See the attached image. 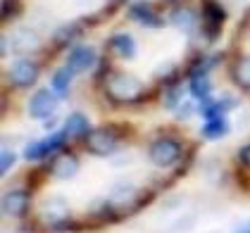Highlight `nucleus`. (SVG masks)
<instances>
[{
    "label": "nucleus",
    "mask_w": 250,
    "mask_h": 233,
    "mask_svg": "<svg viewBox=\"0 0 250 233\" xmlns=\"http://www.w3.org/2000/svg\"><path fill=\"white\" fill-rule=\"evenodd\" d=\"M105 97L115 105H138L148 97V86L131 72H110L105 77Z\"/></svg>",
    "instance_id": "nucleus-1"
},
{
    "label": "nucleus",
    "mask_w": 250,
    "mask_h": 233,
    "mask_svg": "<svg viewBox=\"0 0 250 233\" xmlns=\"http://www.w3.org/2000/svg\"><path fill=\"white\" fill-rule=\"evenodd\" d=\"M148 157H150V162H153L155 167L169 169V167H174V164L181 162V157H184V145H181L179 138H174V136H160L150 143Z\"/></svg>",
    "instance_id": "nucleus-2"
},
{
    "label": "nucleus",
    "mask_w": 250,
    "mask_h": 233,
    "mask_svg": "<svg viewBox=\"0 0 250 233\" xmlns=\"http://www.w3.org/2000/svg\"><path fill=\"white\" fill-rule=\"evenodd\" d=\"M67 140H69V136L64 134V129L53 131V134H48V136L41 138V140H29L26 148H24V153H21V157L26 162H41L45 157H53V155H58L60 150H64Z\"/></svg>",
    "instance_id": "nucleus-3"
},
{
    "label": "nucleus",
    "mask_w": 250,
    "mask_h": 233,
    "mask_svg": "<svg viewBox=\"0 0 250 233\" xmlns=\"http://www.w3.org/2000/svg\"><path fill=\"white\" fill-rule=\"evenodd\" d=\"M119 143H122V134H117L115 126H98V129H91V134L83 138L86 150L96 157L115 155Z\"/></svg>",
    "instance_id": "nucleus-4"
},
{
    "label": "nucleus",
    "mask_w": 250,
    "mask_h": 233,
    "mask_svg": "<svg viewBox=\"0 0 250 233\" xmlns=\"http://www.w3.org/2000/svg\"><path fill=\"white\" fill-rule=\"evenodd\" d=\"M41 224L48 231H67L69 226H74L72 221V210L67 205V200L53 197L41 207Z\"/></svg>",
    "instance_id": "nucleus-5"
},
{
    "label": "nucleus",
    "mask_w": 250,
    "mask_h": 233,
    "mask_svg": "<svg viewBox=\"0 0 250 233\" xmlns=\"http://www.w3.org/2000/svg\"><path fill=\"white\" fill-rule=\"evenodd\" d=\"M200 17H203V36L208 43H214L227 21L224 5L219 0H200Z\"/></svg>",
    "instance_id": "nucleus-6"
},
{
    "label": "nucleus",
    "mask_w": 250,
    "mask_h": 233,
    "mask_svg": "<svg viewBox=\"0 0 250 233\" xmlns=\"http://www.w3.org/2000/svg\"><path fill=\"white\" fill-rule=\"evenodd\" d=\"M60 100L62 97L53 88H39V91H34V96L29 97V102H26V115L31 119H36V121H48L58 112Z\"/></svg>",
    "instance_id": "nucleus-7"
},
{
    "label": "nucleus",
    "mask_w": 250,
    "mask_h": 233,
    "mask_svg": "<svg viewBox=\"0 0 250 233\" xmlns=\"http://www.w3.org/2000/svg\"><path fill=\"white\" fill-rule=\"evenodd\" d=\"M39 77H41V64L29 58L15 59V62L7 67V83H10L12 88H20V91L36 86Z\"/></svg>",
    "instance_id": "nucleus-8"
},
{
    "label": "nucleus",
    "mask_w": 250,
    "mask_h": 233,
    "mask_svg": "<svg viewBox=\"0 0 250 233\" xmlns=\"http://www.w3.org/2000/svg\"><path fill=\"white\" fill-rule=\"evenodd\" d=\"M146 202V197L136 186H117L107 197V205L112 207V212H136L141 205Z\"/></svg>",
    "instance_id": "nucleus-9"
},
{
    "label": "nucleus",
    "mask_w": 250,
    "mask_h": 233,
    "mask_svg": "<svg viewBox=\"0 0 250 233\" xmlns=\"http://www.w3.org/2000/svg\"><path fill=\"white\" fill-rule=\"evenodd\" d=\"M31 210V193L26 188H12L2 195V214L12 216V219H21Z\"/></svg>",
    "instance_id": "nucleus-10"
},
{
    "label": "nucleus",
    "mask_w": 250,
    "mask_h": 233,
    "mask_svg": "<svg viewBox=\"0 0 250 233\" xmlns=\"http://www.w3.org/2000/svg\"><path fill=\"white\" fill-rule=\"evenodd\" d=\"M98 62V53L93 45H86V43H79L72 45L69 55H67V67L74 72V74H83V72H91Z\"/></svg>",
    "instance_id": "nucleus-11"
},
{
    "label": "nucleus",
    "mask_w": 250,
    "mask_h": 233,
    "mask_svg": "<svg viewBox=\"0 0 250 233\" xmlns=\"http://www.w3.org/2000/svg\"><path fill=\"white\" fill-rule=\"evenodd\" d=\"M167 21L172 24L176 31H181V34H193L198 26H200V21L203 17L193 10L191 5H176L169 10V15H167Z\"/></svg>",
    "instance_id": "nucleus-12"
},
{
    "label": "nucleus",
    "mask_w": 250,
    "mask_h": 233,
    "mask_svg": "<svg viewBox=\"0 0 250 233\" xmlns=\"http://www.w3.org/2000/svg\"><path fill=\"white\" fill-rule=\"evenodd\" d=\"M79 169H81V162L69 150H60L58 155H53V159H50V174L58 181H72L79 174Z\"/></svg>",
    "instance_id": "nucleus-13"
},
{
    "label": "nucleus",
    "mask_w": 250,
    "mask_h": 233,
    "mask_svg": "<svg viewBox=\"0 0 250 233\" xmlns=\"http://www.w3.org/2000/svg\"><path fill=\"white\" fill-rule=\"evenodd\" d=\"M10 45H12V55L26 58V55L36 53L41 48V36L34 29H29V26H20V29H15V34L10 36Z\"/></svg>",
    "instance_id": "nucleus-14"
},
{
    "label": "nucleus",
    "mask_w": 250,
    "mask_h": 233,
    "mask_svg": "<svg viewBox=\"0 0 250 233\" xmlns=\"http://www.w3.org/2000/svg\"><path fill=\"white\" fill-rule=\"evenodd\" d=\"M236 107H238V97L229 96V93H224V96H219V97H210V100L200 102V110H198V115L203 116L205 121H210V119L227 116L231 110H236Z\"/></svg>",
    "instance_id": "nucleus-15"
},
{
    "label": "nucleus",
    "mask_w": 250,
    "mask_h": 233,
    "mask_svg": "<svg viewBox=\"0 0 250 233\" xmlns=\"http://www.w3.org/2000/svg\"><path fill=\"white\" fill-rule=\"evenodd\" d=\"M129 17L136 21V24H141V26H146V29H162L167 19L155 10L153 5H148V2H131L129 5Z\"/></svg>",
    "instance_id": "nucleus-16"
},
{
    "label": "nucleus",
    "mask_w": 250,
    "mask_h": 233,
    "mask_svg": "<svg viewBox=\"0 0 250 233\" xmlns=\"http://www.w3.org/2000/svg\"><path fill=\"white\" fill-rule=\"evenodd\" d=\"M107 48L119 59H136V55H138V43L129 31H115L107 40Z\"/></svg>",
    "instance_id": "nucleus-17"
},
{
    "label": "nucleus",
    "mask_w": 250,
    "mask_h": 233,
    "mask_svg": "<svg viewBox=\"0 0 250 233\" xmlns=\"http://www.w3.org/2000/svg\"><path fill=\"white\" fill-rule=\"evenodd\" d=\"M229 77L241 91H250V55H238L231 62Z\"/></svg>",
    "instance_id": "nucleus-18"
},
{
    "label": "nucleus",
    "mask_w": 250,
    "mask_h": 233,
    "mask_svg": "<svg viewBox=\"0 0 250 233\" xmlns=\"http://www.w3.org/2000/svg\"><path fill=\"white\" fill-rule=\"evenodd\" d=\"M62 129H64V134L69 138H81L83 140V138L91 134V119L83 115V112H72V115L64 119V126Z\"/></svg>",
    "instance_id": "nucleus-19"
},
{
    "label": "nucleus",
    "mask_w": 250,
    "mask_h": 233,
    "mask_svg": "<svg viewBox=\"0 0 250 233\" xmlns=\"http://www.w3.org/2000/svg\"><path fill=\"white\" fill-rule=\"evenodd\" d=\"M83 34V24L81 21H67L64 26H60L53 34V45L55 48H69L74 40Z\"/></svg>",
    "instance_id": "nucleus-20"
},
{
    "label": "nucleus",
    "mask_w": 250,
    "mask_h": 233,
    "mask_svg": "<svg viewBox=\"0 0 250 233\" xmlns=\"http://www.w3.org/2000/svg\"><path fill=\"white\" fill-rule=\"evenodd\" d=\"M231 134V124L227 116H219V119H210L203 124L200 129V136L205 140H219V138H227Z\"/></svg>",
    "instance_id": "nucleus-21"
},
{
    "label": "nucleus",
    "mask_w": 250,
    "mask_h": 233,
    "mask_svg": "<svg viewBox=\"0 0 250 233\" xmlns=\"http://www.w3.org/2000/svg\"><path fill=\"white\" fill-rule=\"evenodd\" d=\"M74 77H77V74L64 64V67H60V69L53 72V77H50V88H53L60 97H67V91H69V86H72Z\"/></svg>",
    "instance_id": "nucleus-22"
},
{
    "label": "nucleus",
    "mask_w": 250,
    "mask_h": 233,
    "mask_svg": "<svg viewBox=\"0 0 250 233\" xmlns=\"http://www.w3.org/2000/svg\"><path fill=\"white\" fill-rule=\"evenodd\" d=\"M188 93L195 102H205L212 97V78L210 77H188Z\"/></svg>",
    "instance_id": "nucleus-23"
},
{
    "label": "nucleus",
    "mask_w": 250,
    "mask_h": 233,
    "mask_svg": "<svg viewBox=\"0 0 250 233\" xmlns=\"http://www.w3.org/2000/svg\"><path fill=\"white\" fill-rule=\"evenodd\" d=\"M222 55H198L188 67V77H210V72L219 64Z\"/></svg>",
    "instance_id": "nucleus-24"
},
{
    "label": "nucleus",
    "mask_w": 250,
    "mask_h": 233,
    "mask_svg": "<svg viewBox=\"0 0 250 233\" xmlns=\"http://www.w3.org/2000/svg\"><path fill=\"white\" fill-rule=\"evenodd\" d=\"M184 93H186V88H184V83L176 78L172 83H167L165 86V91H162V105L167 107V110H176L181 102H184Z\"/></svg>",
    "instance_id": "nucleus-25"
},
{
    "label": "nucleus",
    "mask_w": 250,
    "mask_h": 233,
    "mask_svg": "<svg viewBox=\"0 0 250 233\" xmlns=\"http://www.w3.org/2000/svg\"><path fill=\"white\" fill-rule=\"evenodd\" d=\"M17 164V153L12 150V148H7V145H2V150H0V174L7 176L10 174V169Z\"/></svg>",
    "instance_id": "nucleus-26"
},
{
    "label": "nucleus",
    "mask_w": 250,
    "mask_h": 233,
    "mask_svg": "<svg viewBox=\"0 0 250 233\" xmlns=\"http://www.w3.org/2000/svg\"><path fill=\"white\" fill-rule=\"evenodd\" d=\"M176 67H174L172 62H165V64H160L157 69H155V77H157V81H167V83H172V81H176Z\"/></svg>",
    "instance_id": "nucleus-27"
},
{
    "label": "nucleus",
    "mask_w": 250,
    "mask_h": 233,
    "mask_svg": "<svg viewBox=\"0 0 250 233\" xmlns=\"http://www.w3.org/2000/svg\"><path fill=\"white\" fill-rule=\"evenodd\" d=\"M198 110H200V107H195V102H181V105L176 107V119H179V121H186V119H191Z\"/></svg>",
    "instance_id": "nucleus-28"
},
{
    "label": "nucleus",
    "mask_w": 250,
    "mask_h": 233,
    "mask_svg": "<svg viewBox=\"0 0 250 233\" xmlns=\"http://www.w3.org/2000/svg\"><path fill=\"white\" fill-rule=\"evenodd\" d=\"M238 164L241 167H246V169H250V143H246V145H241L238 148Z\"/></svg>",
    "instance_id": "nucleus-29"
},
{
    "label": "nucleus",
    "mask_w": 250,
    "mask_h": 233,
    "mask_svg": "<svg viewBox=\"0 0 250 233\" xmlns=\"http://www.w3.org/2000/svg\"><path fill=\"white\" fill-rule=\"evenodd\" d=\"M231 233H250V219H241L231 226Z\"/></svg>",
    "instance_id": "nucleus-30"
},
{
    "label": "nucleus",
    "mask_w": 250,
    "mask_h": 233,
    "mask_svg": "<svg viewBox=\"0 0 250 233\" xmlns=\"http://www.w3.org/2000/svg\"><path fill=\"white\" fill-rule=\"evenodd\" d=\"M112 2H126V0H112Z\"/></svg>",
    "instance_id": "nucleus-31"
},
{
    "label": "nucleus",
    "mask_w": 250,
    "mask_h": 233,
    "mask_svg": "<svg viewBox=\"0 0 250 233\" xmlns=\"http://www.w3.org/2000/svg\"><path fill=\"white\" fill-rule=\"evenodd\" d=\"M169 2H174V0H169Z\"/></svg>",
    "instance_id": "nucleus-32"
}]
</instances>
